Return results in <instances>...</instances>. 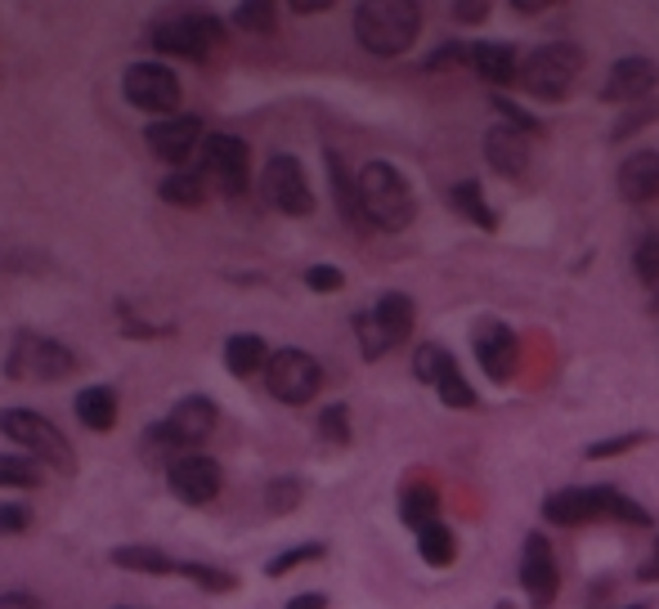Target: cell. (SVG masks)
<instances>
[{
  "instance_id": "obj_23",
  "label": "cell",
  "mask_w": 659,
  "mask_h": 609,
  "mask_svg": "<svg viewBox=\"0 0 659 609\" xmlns=\"http://www.w3.org/2000/svg\"><path fill=\"white\" fill-rule=\"evenodd\" d=\"M270 363V345H265V336H256V332H234L230 341H225V368L234 373V377H252V373H261Z\"/></svg>"
},
{
  "instance_id": "obj_50",
  "label": "cell",
  "mask_w": 659,
  "mask_h": 609,
  "mask_svg": "<svg viewBox=\"0 0 659 609\" xmlns=\"http://www.w3.org/2000/svg\"><path fill=\"white\" fill-rule=\"evenodd\" d=\"M623 609H646V605H623Z\"/></svg>"
},
{
  "instance_id": "obj_30",
  "label": "cell",
  "mask_w": 659,
  "mask_h": 609,
  "mask_svg": "<svg viewBox=\"0 0 659 609\" xmlns=\"http://www.w3.org/2000/svg\"><path fill=\"white\" fill-rule=\"evenodd\" d=\"M206 180H202V171L197 166H189V171H171L162 184H158V197L162 202H171V206H202V189Z\"/></svg>"
},
{
  "instance_id": "obj_24",
  "label": "cell",
  "mask_w": 659,
  "mask_h": 609,
  "mask_svg": "<svg viewBox=\"0 0 659 609\" xmlns=\"http://www.w3.org/2000/svg\"><path fill=\"white\" fill-rule=\"evenodd\" d=\"M72 408H77V417H81L85 430H113V426H118V395L108 390V386L81 390Z\"/></svg>"
},
{
  "instance_id": "obj_51",
  "label": "cell",
  "mask_w": 659,
  "mask_h": 609,
  "mask_svg": "<svg viewBox=\"0 0 659 609\" xmlns=\"http://www.w3.org/2000/svg\"><path fill=\"white\" fill-rule=\"evenodd\" d=\"M655 309H659V287H655Z\"/></svg>"
},
{
  "instance_id": "obj_18",
  "label": "cell",
  "mask_w": 659,
  "mask_h": 609,
  "mask_svg": "<svg viewBox=\"0 0 659 609\" xmlns=\"http://www.w3.org/2000/svg\"><path fill=\"white\" fill-rule=\"evenodd\" d=\"M655 85H659V68L650 59H641V54H628V59H619L610 68V77L601 85V99L606 103H632V99H646Z\"/></svg>"
},
{
  "instance_id": "obj_47",
  "label": "cell",
  "mask_w": 659,
  "mask_h": 609,
  "mask_svg": "<svg viewBox=\"0 0 659 609\" xmlns=\"http://www.w3.org/2000/svg\"><path fill=\"white\" fill-rule=\"evenodd\" d=\"M458 54H467V50H458V45H445V50H435V54L426 59V68H449Z\"/></svg>"
},
{
  "instance_id": "obj_28",
  "label": "cell",
  "mask_w": 659,
  "mask_h": 609,
  "mask_svg": "<svg viewBox=\"0 0 659 609\" xmlns=\"http://www.w3.org/2000/svg\"><path fill=\"white\" fill-rule=\"evenodd\" d=\"M113 565L118 569H135V574H158V578H166V574H180V560L175 556H166V551H158V547H113Z\"/></svg>"
},
{
  "instance_id": "obj_1",
  "label": "cell",
  "mask_w": 659,
  "mask_h": 609,
  "mask_svg": "<svg viewBox=\"0 0 659 609\" xmlns=\"http://www.w3.org/2000/svg\"><path fill=\"white\" fill-rule=\"evenodd\" d=\"M543 520L547 525H561V529H579L592 520H619L632 529H650L646 507H637L632 498H623L610 484H584V489H561L543 503Z\"/></svg>"
},
{
  "instance_id": "obj_42",
  "label": "cell",
  "mask_w": 659,
  "mask_h": 609,
  "mask_svg": "<svg viewBox=\"0 0 659 609\" xmlns=\"http://www.w3.org/2000/svg\"><path fill=\"white\" fill-rule=\"evenodd\" d=\"M454 19H463V23H485V19H489V0H458Z\"/></svg>"
},
{
  "instance_id": "obj_29",
  "label": "cell",
  "mask_w": 659,
  "mask_h": 609,
  "mask_svg": "<svg viewBox=\"0 0 659 609\" xmlns=\"http://www.w3.org/2000/svg\"><path fill=\"white\" fill-rule=\"evenodd\" d=\"M449 202H454V211H458V215H467V220H472V224H480L485 233H494V229H498V215L489 211V202H485V189H480L476 180H463V184H454Z\"/></svg>"
},
{
  "instance_id": "obj_48",
  "label": "cell",
  "mask_w": 659,
  "mask_h": 609,
  "mask_svg": "<svg viewBox=\"0 0 659 609\" xmlns=\"http://www.w3.org/2000/svg\"><path fill=\"white\" fill-rule=\"evenodd\" d=\"M333 10V0H292V14H323Z\"/></svg>"
},
{
  "instance_id": "obj_2",
  "label": "cell",
  "mask_w": 659,
  "mask_h": 609,
  "mask_svg": "<svg viewBox=\"0 0 659 609\" xmlns=\"http://www.w3.org/2000/svg\"><path fill=\"white\" fill-rule=\"evenodd\" d=\"M422 32V10L413 0H364L355 6V37L377 59H399Z\"/></svg>"
},
{
  "instance_id": "obj_17",
  "label": "cell",
  "mask_w": 659,
  "mask_h": 609,
  "mask_svg": "<svg viewBox=\"0 0 659 609\" xmlns=\"http://www.w3.org/2000/svg\"><path fill=\"white\" fill-rule=\"evenodd\" d=\"M516 354H520V341H516V332H511L507 323L485 318V323L476 327V358H480V368H485L489 382H498V386L511 382Z\"/></svg>"
},
{
  "instance_id": "obj_22",
  "label": "cell",
  "mask_w": 659,
  "mask_h": 609,
  "mask_svg": "<svg viewBox=\"0 0 659 609\" xmlns=\"http://www.w3.org/2000/svg\"><path fill=\"white\" fill-rule=\"evenodd\" d=\"M467 63H472L476 77H485L489 85H511V81H520V63H516V50H511V45L476 41V45H467Z\"/></svg>"
},
{
  "instance_id": "obj_45",
  "label": "cell",
  "mask_w": 659,
  "mask_h": 609,
  "mask_svg": "<svg viewBox=\"0 0 659 609\" xmlns=\"http://www.w3.org/2000/svg\"><path fill=\"white\" fill-rule=\"evenodd\" d=\"M287 609H327V596L323 591H301L287 600Z\"/></svg>"
},
{
  "instance_id": "obj_38",
  "label": "cell",
  "mask_w": 659,
  "mask_h": 609,
  "mask_svg": "<svg viewBox=\"0 0 659 609\" xmlns=\"http://www.w3.org/2000/svg\"><path fill=\"white\" fill-rule=\"evenodd\" d=\"M305 287L310 292H342L346 287V274L337 265H314V270H305Z\"/></svg>"
},
{
  "instance_id": "obj_52",
  "label": "cell",
  "mask_w": 659,
  "mask_h": 609,
  "mask_svg": "<svg viewBox=\"0 0 659 609\" xmlns=\"http://www.w3.org/2000/svg\"><path fill=\"white\" fill-rule=\"evenodd\" d=\"M122 609H131V605H122Z\"/></svg>"
},
{
  "instance_id": "obj_34",
  "label": "cell",
  "mask_w": 659,
  "mask_h": 609,
  "mask_svg": "<svg viewBox=\"0 0 659 609\" xmlns=\"http://www.w3.org/2000/svg\"><path fill=\"white\" fill-rule=\"evenodd\" d=\"M301 498H305V484H301L296 475H283V479H274L270 489H265V507H270L274 516L296 511V507H301Z\"/></svg>"
},
{
  "instance_id": "obj_43",
  "label": "cell",
  "mask_w": 659,
  "mask_h": 609,
  "mask_svg": "<svg viewBox=\"0 0 659 609\" xmlns=\"http://www.w3.org/2000/svg\"><path fill=\"white\" fill-rule=\"evenodd\" d=\"M0 609H45L32 591H6V596H0Z\"/></svg>"
},
{
  "instance_id": "obj_35",
  "label": "cell",
  "mask_w": 659,
  "mask_h": 609,
  "mask_svg": "<svg viewBox=\"0 0 659 609\" xmlns=\"http://www.w3.org/2000/svg\"><path fill=\"white\" fill-rule=\"evenodd\" d=\"M318 435H323L327 444L346 448V444H351V408H346V404H327V408L318 413Z\"/></svg>"
},
{
  "instance_id": "obj_16",
  "label": "cell",
  "mask_w": 659,
  "mask_h": 609,
  "mask_svg": "<svg viewBox=\"0 0 659 609\" xmlns=\"http://www.w3.org/2000/svg\"><path fill=\"white\" fill-rule=\"evenodd\" d=\"M144 140H149L153 158H162L166 166H184V162L193 158V149H202L206 135H202V121H197V116L175 112V116L153 121V126L144 131Z\"/></svg>"
},
{
  "instance_id": "obj_3",
  "label": "cell",
  "mask_w": 659,
  "mask_h": 609,
  "mask_svg": "<svg viewBox=\"0 0 659 609\" xmlns=\"http://www.w3.org/2000/svg\"><path fill=\"white\" fill-rule=\"evenodd\" d=\"M355 180H359V206H364L368 229L399 233V229L413 224V215H417V197H413L408 180H404L391 162H368Z\"/></svg>"
},
{
  "instance_id": "obj_46",
  "label": "cell",
  "mask_w": 659,
  "mask_h": 609,
  "mask_svg": "<svg viewBox=\"0 0 659 609\" xmlns=\"http://www.w3.org/2000/svg\"><path fill=\"white\" fill-rule=\"evenodd\" d=\"M637 578H641V582H659V538H655V551L646 556V565L637 569Z\"/></svg>"
},
{
  "instance_id": "obj_49",
  "label": "cell",
  "mask_w": 659,
  "mask_h": 609,
  "mask_svg": "<svg viewBox=\"0 0 659 609\" xmlns=\"http://www.w3.org/2000/svg\"><path fill=\"white\" fill-rule=\"evenodd\" d=\"M511 10L516 14H543L547 6H543V0H511Z\"/></svg>"
},
{
  "instance_id": "obj_4",
  "label": "cell",
  "mask_w": 659,
  "mask_h": 609,
  "mask_svg": "<svg viewBox=\"0 0 659 609\" xmlns=\"http://www.w3.org/2000/svg\"><path fill=\"white\" fill-rule=\"evenodd\" d=\"M584 68V50L570 45V41H552V45H538L525 63H520V85L529 90V99H543V103H561L575 85Z\"/></svg>"
},
{
  "instance_id": "obj_27",
  "label": "cell",
  "mask_w": 659,
  "mask_h": 609,
  "mask_svg": "<svg viewBox=\"0 0 659 609\" xmlns=\"http://www.w3.org/2000/svg\"><path fill=\"white\" fill-rule=\"evenodd\" d=\"M399 520L417 534L422 525L439 520V489L435 484H408V489L399 494Z\"/></svg>"
},
{
  "instance_id": "obj_15",
  "label": "cell",
  "mask_w": 659,
  "mask_h": 609,
  "mask_svg": "<svg viewBox=\"0 0 659 609\" xmlns=\"http://www.w3.org/2000/svg\"><path fill=\"white\" fill-rule=\"evenodd\" d=\"M520 587H525L534 609H547L561 591V569H557V556H552L543 534H529L520 547Z\"/></svg>"
},
{
  "instance_id": "obj_41",
  "label": "cell",
  "mask_w": 659,
  "mask_h": 609,
  "mask_svg": "<svg viewBox=\"0 0 659 609\" xmlns=\"http://www.w3.org/2000/svg\"><path fill=\"white\" fill-rule=\"evenodd\" d=\"M637 444H646V435H641V430H632V435H619V439H601V444H592V448H588V457H592V461H601V457L628 453V448H637Z\"/></svg>"
},
{
  "instance_id": "obj_33",
  "label": "cell",
  "mask_w": 659,
  "mask_h": 609,
  "mask_svg": "<svg viewBox=\"0 0 659 609\" xmlns=\"http://www.w3.org/2000/svg\"><path fill=\"white\" fill-rule=\"evenodd\" d=\"M180 574L189 582H197L202 591H215V596H225V591L239 587V578L230 569H215V565H202V560H180Z\"/></svg>"
},
{
  "instance_id": "obj_7",
  "label": "cell",
  "mask_w": 659,
  "mask_h": 609,
  "mask_svg": "<svg viewBox=\"0 0 659 609\" xmlns=\"http://www.w3.org/2000/svg\"><path fill=\"white\" fill-rule=\"evenodd\" d=\"M197 158H202V166H197L202 180H211L225 197H243L247 193V184H252V149H247V140H239V135H206Z\"/></svg>"
},
{
  "instance_id": "obj_26",
  "label": "cell",
  "mask_w": 659,
  "mask_h": 609,
  "mask_svg": "<svg viewBox=\"0 0 659 609\" xmlns=\"http://www.w3.org/2000/svg\"><path fill=\"white\" fill-rule=\"evenodd\" d=\"M417 551H422L426 565L449 569V565L458 560V538H454V529H449L445 520H430V525L417 529Z\"/></svg>"
},
{
  "instance_id": "obj_9",
  "label": "cell",
  "mask_w": 659,
  "mask_h": 609,
  "mask_svg": "<svg viewBox=\"0 0 659 609\" xmlns=\"http://www.w3.org/2000/svg\"><path fill=\"white\" fill-rule=\"evenodd\" d=\"M77 368V354L63 345V341H50V336H37V332H19L14 336V349H10V363H6V373L14 382H59Z\"/></svg>"
},
{
  "instance_id": "obj_40",
  "label": "cell",
  "mask_w": 659,
  "mask_h": 609,
  "mask_svg": "<svg viewBox=\"0 0 659 609\" xmlns=\"http://www.w3.org/2000/svg\"><path fill=\"white\" fill-rule=\"evenodd\" d=\"M32 529V511L23 503H0V534H28Z\"/></svg>"
},
{
  "instance_id": "obj_31",
  "label": "cell",
  "mask_w": 659,
  "mask_h": 609,
  "mask_svg": "<svg viewBox=\"0 0 659 609\" xmlns=\"http://www.w3.org/2000/svg\"><path fill=\"white\" fill-rule=\"evenodd\" d=\"M140 453H144V461H149V466H162V470H171V466H175V461H180L189 448H184V444H180V439H175V435H171V430L158 422V426H149V430H144V439H140Z\"/></svg>"
},
{
  "instance_id": "obj_19",
  "label": "cell",
  "mask_w": 659,
  "mask_h": 609,
  "mask_svg": "<svg viewBox=\"0 0 659 609\" xmlns=\"http://www.w3.org/2000/svg\"><path fill=\"white\" fill-rule=\"evenodd\" d=\"M215 417H220V408H215L206 395H189V399H180V404L162 417V426L193 453V448L215 430Z\"/></svg>"
},
{
  "instance_id": "obj_11",
  "label": "cell",
  "mask_w": 659,
  "mask_h": 609,
  "mask_svg": "<svg viewBox=\"0 0 659 609\" xmlns=\"http://www.w3.org/2000/svg\"><path fill=\"white\" fill-rule=\"evenodd\" d=\"M122 90H126V103L140 108V112H153L158 121L162 116H175V103H180V77L158 63V59H144V63H131L126 77H122Z\"/></svg>"
},
{
  "instance_id": "obj_14",
  "label": "cell",
  "mask_w": 659,
  "mask_h": 609,
  "mask_svg": "<svg viewBox=\"0 0 659 609\" xmlns=\"http://www.w3.org/2000/svg\"><path fill=\"white\" fill-rule=\"evenodd\" d=\"M261 189H265V202H270L274 211H283V215H310V211H314L310 180H305V171H301V162H296L292 153H274V158H270Z\"/></svg>"
},
{
  "instance_id": "obj_39",
  "label": "cell",
  "mask_w": 659,
  "mask_h": 609,
  "mask_svg": "<svg viewBox=\"0 0 659 609\" xmlns=\"http://www.w3.org/2000/svg\"><path fill=\"white\" fill-rule=\"evenodd\" d=\"M234 19H239V28H247V32H270L274 28V6H239L234 10Z\"/></svg>"
},
{
  "instance_id": "obj_37",
  "label": "cell",
  "mask_w": 659,
  "mask_h": 609,
  "mask_svg": "<svg viewBox=\"0 0 659 609\" xmlns=\"http://www.w3.org/2000/svg\"><path fill=\"white\" fill-rule=\"evenodd\" d=\"M632 270H637V278L655 292L659 287V233H646L641 237V247H637V256H632Z\"/></svg>"
},
{
  "instance_id": "obj_44",
  "label": "cell",
  "mask_w": 659,
  "mask_h": 609,
  "mask_svg": "<svg viewBox=\"0 0 659 609\" xmlns=\"http://www.w3.org/2000/svg\"><path fill=\"white\" fill-rule=\"evenodd\" d=\"M650 116H659V103H655V108H641V112H632V116H623L619 126H615V135H632L641 121H650Z\"/></svg>"
},
{
  "instance_id": "obj_25",
  "label": "cell",
  "mask_w": 659,
  "mask_h": 609,
  "mask_svg": "<svg viewBox=\"0 0 659 609\" xmlns=\"http://www.w3.org/2000/svg\"><path fill=\"white\" fill-rule=\"evenodd\" d=\"M327 158V184H333V193H337V206H342V215L355 224V229H368V220H364V206H359V180H351L346 175V162L327 149L323 153Z\"/></svg>"
},
{
  "instance_id": "obj_13",
  "label": "cell",
  "mask_w": 659,
  "mask_h": 609,
  "mask_svg": "<svg viewBox=\"0 0 659 609\" xmlns=\"http://www.w3.org/2000/svg\"><path fill=\"white\" fill-rule=\"evenodd\" d=\"M166 484L184 507H206V503L220 498V489H225V470H220V461L206 457V453H184L166 470Z\"/></svg>"
},
{
  "instance_id": "obj_8",
  "label": "cell",
  "mask_w": 659,
  "mask_h": 609,
  "mask_svg": "<svg viewBox=\"0 0 659 609\" xmlns=\"http://www.w3.org/2000/svg\"><path fill=\"white\" fill-rule=\"evenodd\" d=\"M220 37H225V32H220V19H211V14H171V19H162L149 32L158 54L193 59V63H202L220 45Z\"/></svg>"
},
{
  "instance_id": "obj_12",
  "label": "cell",
  "mask_w": 659,
  "mask_h": 609,
  "mask_svg": "<svg viewBox=\"0 0 659 609\" xmlns=\"http://www.w3.org/2000/svg\"><path fill=\"white\" fill-rule=\"evenodd\" d=\"M413 373H417L426 386H435L439 404H449V408H476V390H472V382H467L463 368H458V358H454L445 345H422L417 358H413Z\"/></svg>"
},
{
  "instance_id": "obj_10",
  "label": "cell",
  "mask_w": 659,
  "mask_h": 609,
  "mask_svg": "<svg viewBox=\"0 0 659 609\" xmlns=\"http://www.w3.org/2000/svg\"><path fill=\"white\" fill-rule=\"evenodd\" d=\"M265 386L274 399L283 404H310L323 386V368H318V358L305 354V349H274L270 363H265Z\"/></svg>"
},
{
  "instance_id": "obj_5",
  "label": "cell",
  "mask_w": 659,
  "mask_h": 609,
  "mask_svg": "<svg viewBox=\"0 0 659 609\" xmlns=\"http://www.w3.org/2000/svg\"><path fill=\"white\" fill-rule=\"evenodd\" d=\"M0 435L14 439L19 448H28L32 461H50L54 470H77L72 444L63 439V430H54V422L32 413V408H6L0 413Z\"/></svg>"
},
{
  "instance_id": "obj_32",
  "label": "cell",
  "mask_w": 659,
  "mask_h": 609,
  "mask_svg": "<svg viewBox=\"0 0 659 609\" xmlns=\"http://www.w3.org/2000/svg\"><path fill=\"white\" fill-rule=\"evenodd\" d=\"M41 466L19 453H0V489H37Z\"/></svg>"
},
{
  "instance_id": "obj_20",
  "label": "cell",
  "mask_w": 659,
  "mask_h": 609,
  "mask_svg": "<svg viewBox=\"0 0 659 609\" xmlns=\"http://www.w3.org/2000/svg\"><path fill=\"white\" fill-rule=\"evenodd\" d=\"M485 162L498 171V175H507V180H516V175H525V166H529V140L516 131V126H494L489 135H485Z\"/></svg>"
},
{
  "instance_id": "obj_36",
  "label": "cell",
  "mask_w": 659,
  "mask_h": 609,
  "mask_svg": "<svg viewBox=\"0 0 659 609\" xmlns=\"http://www.w3.org/2000/svg\"><path fill=\"white\" fill-rule=\"evenodd\" d=\"M327 547L323 542H301V547H287V551H278L270 565H265V574L270 578H283V574H292L296 565H305V560H318Z\"/></svg>"
},
{
  "instance_id": "obj_6",
  "label": "cell",
  "mask_w": 659,
  "mask_h": 609,
  "mask_svg": "<svg viewBox=\"0 0 659 609\" xmlns=\"http://www.w3.org/2000/svg\"><path fill=\"white\" fill-rule=\"evenodd\" d=\"M413 332V301L404 292H386L373 309L355 314V336H359V354L364 358H382L395 345H404Z\"/></svg>"
},
{
  "instance_id": "obj_21",
  "label": "cell",
  "mask_w": 659,
  "mask_h": 609,
  "mask_svg": "<svg viewBox=\"0 0 659 609\" xmlns=\"http://www.w3.org/2000/svg\"><path fill=\"white\" fill-rule=\"evenodd\" d=\"M619 193L637 206L659 197V153L655 149H641L619 166Z\"/></svg>"
}]
</instances>
